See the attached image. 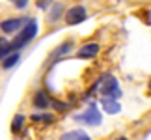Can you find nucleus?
Masks as SVG:
<instances>
[{
	"instance_id": "4",
	"label": "nucleus",
	"mask_w": 151,
	"mask_h": 140,
	"mask_svg": "<svg viewBox=\"0 0 151 140\" xmlns=\"http://www.w3.org/2000/svg\"><path fill=\"white\" fill-rule=\"evenodd\" d=\"M86 19H88V9L80 4H75L71 8H67L65 13H63V21H65L67 26H77L80 22H84Z\"/></svg>"
},
{
	"instance_id": "2",
	"label": "nucleus",
	"mask_w": 151,
	"mask_h": 140,
	"mask_svg": "<svg viewBox=\"0 0 151 140\" xmlns=\"http://www.w3.org/2000/svg\"><path fill=\"white\" fill-rule=\"evenodd\" d=\"M99 92H101V95L103 97H106V99H119L121 97V88H119V82H118V79L114 77L112 73H104L103 77L99 79Z\"/></svg>"
},
{
	"instance_id": "6",
	"label": "nucleus",
	"mask_w": 151,
	"mask_h": 140,
	"mask_svg": "<svg viewBox=\"0 0 151 140\" xmlns=\"http://www.w3.org/2000/svg\"><path fill=\"white\" fill-rule=\"evenodd\" d=\"M73 47H75V41H73V39H67V41H62L60 45H56L54 49H52V52L49 54L50 66H52V64H56V62H60L62 58H65L69 52L73 51Z\"/></svg>"
},
{
	"instance_id": "19",
	"label": "nucleus",
	"mask_w": 151,
	"mask_h": 140,
	"mask_svg": "<svg viewBox=\"0 0 151 140\" xmlns=\"http://www.w3.org/2000/svg\"><path fill=\"white\" fill-rule=\"evenodd\" d=\"M75 140H91V138H90L88 135H86V133H84V131H80V133H78V136H77V138H75Z\"/></svg>"
},
{
	"instance_id": "14",
	"label": "nucleus",
	"mask_w": 151,
	"mask_h": 140,
	"mask_svg": "<svg viewBox=\"0 0 151 140\" xmlns=\"http://www.w3.org/2000/svg\"><path fill=\"white\" fill-rule=\"evenodd\" d=\"M13 52V47H11V41L8 38H0V62L4 60L6 56H9Z\"/></svg>"
},
{
	"instance_id": "13",
	"label": "nucleus",
	"mask_w": 151,
	"mask_h": 140,
	"mask_svg": "<svg viewBox=\"0 0 151 140\" xmlns=\"http://www.w3.org/2000/svg\"><path fill=\"white\" fill-rule=\"evenodd\" d=\"M30 120L34 123H43V125H49L56 120V116L52 112H32L30 114Z\"/></svg>"
},
{
	"instance_id": "12",
	"label": "nucleus",
	"mask_w": 151,
	"mask_h": 140,
	"mask_svg": "<svg viewBox=\"0 0 151 140\" xmlns=\"http://www.w3.org/2000/svg\"><path fill=\"white\" fill-rule=\"evenodd\" d=\"M21 51H13L9 56H6L2 62H0V67L4 69V71H9V69H13L17 64H19V60H21Z\"/></svg>"
},
{
	"instance_id": "21",
	"label": "nucleus",
	"mask_w": 151,
	"mask_h": 140,
	"mask_svg": "<svg viewBox=\"0 0 151 140\" xmlns=\"http://www.w3.org/2000/svg\"><path fill=\"white\" fill-rule=\"evenodd\" d=\"M147 86H149V90H151V80H149V84H147Z\"/></svg>"
},
{
	"instance_id": "3",
	"label": "nucleus",
	"mask_w": 151,
	"mask_h": 140,
	"mask_svg": "<svg viewBox=\"0 0 151 140\" xmlns=\"http://www.w3.org/2000/svg\"><path fill=\"white\" fill-rule=\"evenodd\" d=\"M73 120L78 121V123H82V125L97 127V125H101V121H103V114H101V110L97 108L95 103H90V107L86 110H82L80 114L73 116Z\"/></svg>"
},
{
	"instance_id": "15",
	"label": "nucleus",
	"mask_w": 151,
	"mask_h": 140,
	"mask_svg": "<svg viewBox=\"0 0 151 140\" xmlns=\"http://www.w3.org/2000/svg\"><path fill=\"white\" fill-rule=\"evenodd\" d=\"M49 107L54 108V112H65V110H69V107H71V103H65V101H60V99H54L50 97L49 101Z\"/></svg>"
},
{
	"instance_id": "16",
	"label": "nucleus",
	"mask_w": 151,
	"mask_h": 140,
	"mask_svg": "<svg viewBox=\"0 0 151 140\" xmlns=\"http://www.w3.org/2000/svg\"><path fill=\"white\" fill-rule=\"evenodd\" d=\"M9 4L13 6L15 9L22 11V9H26V8H28V4H30V0H9Z\"/></svg>"
},
{
	"instance_id": "11",
	"label": "nucleus",
	"mask_w": 151,
	"mask_h": 140,
	"mask_svg": "<svg viewBox=\"0 0 151 140\" xmlns=\"http://www.w3.org/2000/svg\"><path fill=\"white\" fill-rule=\"evenodd\" d=\"M24 123H26V116L17 112L13 118H11V123H9V131L11 135H19L21 131H24Z\"/></svg>"
},
{
	"instance_id": "20",
	"label": "nucleus",
	"mask_w": 151,
	"mask_h": 140,
	"mask_svg": "<svg viewBox=\"0 0 151 140\" xmlns=\"http://www.w3.org/2000/svg\"><path fill=\"white\" fill-rule=\"evenodd\" d=\"M116 140H129V138H127V136H118Z\"/></svg>"
},
{
	"instance_id": "9",
	"label": "nucleus",
	"mask_w": 151,
	"mask_h": 140,
	"mask_svg": "<svg viewBox=\"0 0 151 140\" xmlns=\"http://www.w3.org/2000/svg\"><path fill=\"white\" fill-rule=\"evenodd\" d=\"M49 101H50V97L47 95V92H43V90H36L32 93V107L36 108V110H47L49 108Z\"/></svg>"
},
{
	"instance_id": "1",
	"label": "nucleus",
	"mask_w": 151,
	"mask_h": 140,
	"mask_svg": "<svg viewBox=\"0 0 151 140\" xmlns=\"http://www.w3.org/2000/svg\"><path fill=\"white\" fill-rule=\"evenodd\" d=\"M39 34V25H37V19L34 17H28V21L24 22V26L21 28L19 32L15 34V38L11 39V47L13 51H22L26 45L32 43V39Z\"/></svg>"
},
{
	"instance_id": "17",
	"label": "nucleus",
	"mask_w": 151,
	"mask_h": 140,
	"mask_svg": "<svg viewBox=\"0 0 151 140\" xmlns=\"http://www.w3.org/2000/svg\"><path fill=\"white\" fill-rule=\"evenodd\" d=\"M54 2H56V0H36V8L41 9V11H47Z\"/></svg>"
},
{
	"instance_id": "18",
	"label": "nucleus",
	"mask_w": 151,
	"mask_h": 140,
	"mask_svg": "<svg viewBox=\"0 0 151 140\" xmlns=\"http://www.w3.org/2000/svg\"><path fill=\"white\" fill-rule=\"evenodd\" d=\"M78 133H80V129H75V131H67V133H63V135L58 138V140H75L78 136Z\"/></svg>"
},
{
	"instance_id": "8",
	"label": "nucleus",
	"mask_w": 151,
	"mask_h": 140,
	"mask_svg": "<svg viewBox=\"0 0 151 140\" xmlns=\"http://www.w3.org/2000/svg\"><path fill=\"white\" fill-rule=\"evenodd\" d=\"M63 13H65V4H63V2H54L49 8L47 22H49V25H56L60 19H63Z\"/></svg>"
},
{
	"instance_id": "7",
	"label": "nucleus",
	"mask_w": 151,
	"mask_h": 140,
	"mask_svg": "<svg viewBox=\"0 0 151 140\" xmlns=\"http://www.w3.org/2000/svg\"><path fill=\"white\" fill-rule=\"evenodd\" d=\"M101 52V45L97 41H91V43H84L82 47H78L77 51V58H80V60H93V58L99 56Z\"/></svg>"
},
{
	"instance_id": "5",
	"label": "nucleus",
	"mask_w": 151,
	"mask_h": 140,
	"mask_svg": "<svg viewBox=\"0 0 151 140\" xmlns=\"http://www.w3.org/2000/svg\"><path fill=\"white\" fill-rule=\"evenodd\" d=\"M26 21H28V17H8V19L0 21V32L4 36H15L24 26Z\"/></svg>"
},
{
	"instance_id": "10",
	"label": "nucleus",
	"mask_w": 151,
	"mask_h": 140,
	"mask_svg": "<svg viewBox=\"0 0 151 140\" xmlns=\"http://www.w3.org/2000/svg\"><path fill=\"white\" fill-rule=\"evenodd\" d=\"M101 105H103V110L106 114H110V116H116V114L121 112V105H119L118 99H106V97H103L101 99Z\"/></svg>"
}]
</instances>
